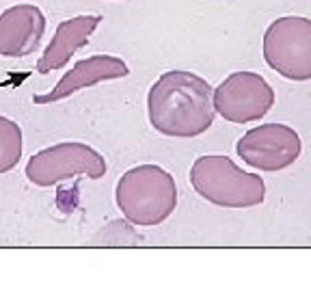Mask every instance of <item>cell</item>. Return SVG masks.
Instances as JSON below:
<instances>
[{
    "instance_id": "12",
    "label": "cell",
    "mask_w": 311,
    "mask_h": 292,
    "mask_svg": "<svg viewBox=\"0 0 311 292\" xmlns=\"http://www.w3.org/2000/svg\"><path fill=\"white\" fill-rule=\"evenodd\" d=\"M141 236H137L132 232V227L126 223V221H112L108 223L104 229H100V232L91 238L93 245H134L139 243Z\"/></svg>"
},
{
    "instance_id": "8",
    "label": "cell",
    "mask_w": 311,
    "mask_h": 292,
    "mask_svg": "<svg viewBox=\"0 0 311 292\" xmlns=\"http://www.w3.org/2000/svg\"><path fill=\"white\" fill-rule=\"evenodd\" d=\"M130 74V67L126 61H121L119 57L112 54H93L89 59H82L65 71V76L61 78L54 87L46 93H35L33 102L37 106H48V104L61 102L82 89H91L100 85V82L106 80H117V78H126Z\"/></svg>"
},
{
    "instance_id": "10",
    "label": "cell",
    "mask_w": 311,
    "mask_h": 292,
    "mask_svg": "<svg viewBox=\"0 0 311 292\" xmlns=\"http://www.w3.org/2000/svg\"><path fill=\"white\" fill-rule=\"evenodd\" d=\"M102 22V15H76L63 20L56 30L54 37L46 46L44 54L37 61V71L41 76L52 74L56 69H63L69 59L76 54L80 48H85L89 44L91 35L95 33V28Z\"/></svg>"
},
{
    "instance_id": "4",
    "label": "cell",
    "mask_w": 311,
    "mask_h": 292,
    "mask_svg": "<svg viewBox=\"0 0 311 292\" xmlns=\"http://www.w3.org/2000/svg\"><path fill=\"white\" fill-rule=\"evenodd\" d=\"M264 61L279 76L311 80V17L283 15L264 33Z\"/></svg>"
},
{
    "instance_id": "9",
    "label": "cell",
    "mask_w": 311,
    "mask_h": 292,
    "mask_svg": "<svg viewBox=\"0 0 311 292\" xmlns=\"http://www.w3.org/2000/svg\"><path fill=\"white\" fill-rule=\"evenodd\" d=\"M46 15L35 5H15L0 13V57L24 59L39 48Z\"/></svg>"
},
{
    "instance_id": "6",
    "label": "cell",
    "mask_w": 311,
    "mask_h": 292,
    "mask_svg": "<svg viewBox=\"0 0 311 292\" xmlns=\"http://www.w3.org/2000/svg\"><path fill=\"white\" fill-rule=\"evenodd\" d=\"M275 89L255 71H234L214 89V108L229 123H251L275 106Z\"/></svg>"
},
{
    "instance_id": "2",
    "label": "cell",
    "mask_w": 311,
    "mask_h": 292,
    "mask_svg": "<svg viewBox=\"0 0 311 292\" xmlns=\"http://www.w3.org/2000/svg\"><path fill=\"white\" fill-rule=\"evenodd\" d=\"M115 202L132 225L156 227L178 208V184L158 165L132 167L115 186Z\"/></svg>"
},
{
    "instance_id": "1",
    "label": "cell",
    "mask_w": 311,
    "mask_h": 292,
    "mask_svg": "<svg viewBox=\"0 0 311 292\" xmlns=\"http://www.w3.org/2000/svg\"><path fill=\"white\" fill-rule=\"evenodd\" d=\"M147 117L156 132L171 139H192L212 128L214 89L195 71L169 69L147 93Z\"/></svg>"
},
{
    "instance_id": "7",
    "label": "cell",
    "mask_w": 311,
    "mask_h": 292,
    "mask_svg": "<svg viewBox=\"0 0 311 292\" xmlns=\"http://www.w3.org/2000/svg\"><path fill=\"white\" fill-rule=\"evenodd\" d=\"M303 150V143L294 128L285 123H262L244 132L236 143V152L257 171H283L292 167Z\"/></svg>"
},
{
    "instance_id": "5",
    "label": "cell",
    "mask_w": 311,
    "mask_h": 292,
    "mask_svg": "<svg viewBox=\"0 0 311 292\" xmlns=\"http://www.w3.org/2000/svg\"><path fill=\"white\" fill-rule=\"evenodd\" d=\"M106 173L104 156L91 145L80 141H63L37 152L26 162V178L30 184L48 189L69 178L100 180Z\"/></svg>"
},
{
    "instance_id": "3",
    "label": "cell",
    "mask_w": 311,
    "mask_h": 292,
    "mask_svg": "<svg viewBox=\"0 0 311 292\" xmlns=\"http://www.w3.org/2000/svg\"><path fill=\"white\" fill-rule=\"evenodd\" d=\"M190 186L201 199L219 208H253L266 199V182L262 175L242 171L231 158L221 154L199 156L188 173Z\"/></svg>"
},
{
    "instance_id": "11",
    "label": "cell",
    "mask_w": 311,
    "mask_h": 292,
    "mask_svg": "<svg viewBox=\"0 0 311 292\" xmlns=\"http://www.w3.org/2000/svg\"><path fill=\"white\" fill-rule=\"evenodd\" d=\"M22 150L24 139L20 123L0 115V175L15 169L20 158H22Z\"/></svg>"
},
{
    "instance_id": "13",
    "label": "cell",
    "mask_w": 311,
    "mask_h": 292,
    "mask_svg": "<svg viewBox=\"0 0 311 292\" xmlns=\"http://www.w3.org/2000/svg\"><path fill=\"white\" fill-rule=\"evenodd\" d=\"M106 3H121V0H106Z\"/></svg>"
}]
</instances>
